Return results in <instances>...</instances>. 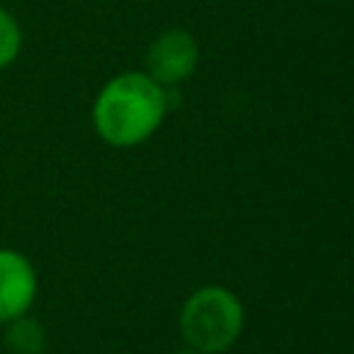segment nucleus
I'll list each match as a JSON object with an SVG mask.
<instances>
[{
  "instance_id": "6",
  "label": "nucleus",
  "mask_w": 354,
  "mask_h": 354,
  "mask_svg": "<svg viewBox=\"0 0 354 354\" xmlns=\"http://www.w3.org/2000/svg\"><path fill=\"white\" fill-rule=\"evenodd\" d=\"M177 354H202V351H196V348H183V351H177Z\"/></svg>"
},
{
  "instance_id": "3",
  "label": "nucleus",
  "mask_w": 354,
  "mask_h": 354,
  "mask_svg": "<svg viewBox=\"0 0 354 354\" xmlns=\"http://www.w3.org/2000/svg\"><path fill=\"white\" fill-rule=\"evenodd\" d=\"M199 66V41L183 30L169 28L163 30L147 50V75L158 80L163 88H174L185 83Z\"/></svg>"
},
{
  "instance_id": "1",
  "label": "nucleus",
  "mask_w": 354,
  "mask_h": 354,
  "mask_svg": "<svg viewBox=\"0 0 354 354\" xmlns=\"http://www.w3.org/2000/svg\"><path fill=\"white\" fill-rule=\"evenodd\" d=\"M169 91L147 72L130 69L113 75L94 97L91 124L97 136L116 147L130 149L158 133L169 111Z\"/></svg>"
},
{
  "instance_id": "5",
  "label": "nucleus",
  "mask_w": 354,
  "mask_h": 354,
  "mask_svg": "<svg viewBox=\"0 0 354 354\" xmlns=\"http://www.w3.org/2000/svg\"><path fill=\"white\" fill-rule=\"evenodd\" d=\"M19 47H22V30H19V22L17 17L0 6V69L11 66L19 55Z\"/></svg>"
},
{
  "instance_id": "2",
  "label": "nucleus",
  "mask_w": 354,
  "mask_h": 354,
  "mask_svg": "<svg viewBox=\"0 0 354 354\" xmlns=\"http://www.w3.org/2000/svg\"><path fill=\"white\" fill-rule=\"evenodd\" d=\"M180 335L188 348L202 354H224L243 335V301L224 285L196 288L180 307Z\"/></svg>"
},
{
  "instance_id": "4",
  "label": "nucleus",
  "mask_w": 354,
  "mask_h": 354,
  "mask_svg": "<svg viewBox=\"0 0 354 354\" xmlns=\"http://www.w3.org/2000/svg\"><path fill=\"white\" fill-rule=\"evenodd\" d=\"M39 277L33 263L17 249H0V324H11L33 307Z\"/></svg>"
}]
</instances>
